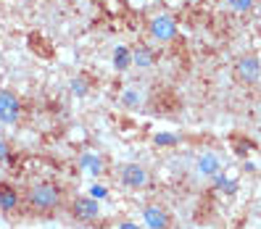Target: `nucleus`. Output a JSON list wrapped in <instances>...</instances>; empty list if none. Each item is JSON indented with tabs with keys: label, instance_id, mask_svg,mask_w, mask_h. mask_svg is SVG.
<instances>
[{
	"label": "nucleus",
	"instance_id": "f257e3e1",
	"mask_svg": "<svg viewBox=\"0 0 261 229\" xmlns=\"http://www.w3.org/2000/svg\"><path fill=\"white\" fill-rule=\"evenodd\" d=\"M58 203H61V192H58L56 185H48V182L32 187V192H29V206L37 213H50V211L58 208Z\"/></svg>",
	"mask_w": 261,
	"mask_h": 229
},
{
	"label": "nucleus",
	"instance_id": "f03ea898",
	"mask_svg": "<svg viewBox=\"0 0 261 229\" xmlns=\"http://www.w3.org/2000/svg\"><path fill=\"white\" fill-rule=\"evenodd\" d=\"M21 113V103L11 90H0V121L6 124H16Z\"/></svg>",
	"mask_w": 261,
	"mask_h": 229
},
{
	"label": "nucleus",
	"instance_id": "7ed1b4c3",
	"mask_svg": "<svg viewBox=\"0 0 261 229\" xmlns=\"http://www.w3.org/2000/svg\"><path fill=\"white\" fill-rule=\"evenodd\" d=\"M71 213L80 221H95L100 216V206H98L95 197L85 195V197H76V201L71 203Z\"/></svg>",
	"mask_w": 261,
	"mask_h": 229
},
{
	"label": "nucleus",
	"instance_id": "20e7f679",
	"mask_svg": "<svg viewBox=\"0 0 261 229\" xmlns=\"http://www.w3.org/2000/svg\"><path fill=\"white\" fill-rule=\"evenodd\" d=\"M150 35L156 37V40H161V42H169V40H174L177 37V21L172 19V16H156L150 21Z\"/></svg>",
	"mask_w": 261,
	"mask_h": 229
},
{
	"label": "nucleus",
	"instance_id": "39448f33",
	"mask_svg": "<svg viewBox=\"0 0 261 229\" xmlns=\"http://www.w3.org/2000/svg\"><path fill=\"white\" fill-rule=\"evenodd\" d=\"M121 185L124 187H132V190H140L148 185V174L140 163H127L121 166Z\"/></svg>",
	"mask_w": 261,
	"mask_h": 229
},
{
	"label": "nucleus",
	"instance_id": "423d86ee",
	"mask_svg": "<svg viewBox=\"0 0 261 229\" xmlns=\"http://www.w3.org/2000/svg\"><path fill=\"white\" fill-rule=\"evenodd\" d=\"M238 76L245 82H256L258 76H261V64H258V58L253 55H245L238 61Z\"/></svg>",
	"mask_w": 261,
	"mask_h": 229
},
{
	"label": "nucleus",
	"instance_id": "0eeeda50",
	"mask_svg": "<svg viewBox=\"0 0 261 229\" xmlns=\"http://www.w3.org/2000/svg\"><path fill=\"white\" fill-rule=\"evenodd\" d=\"M143 219H145L148 229H169V216H166V211L159 208V206H148L143 211Z\"/></svg>",
	"mask_w": 261,
	"mask_h": 229
},
{
	"label": "nucleus",
	"instance_id": "6e6552de",
	"mask_svg": "<svg viewBox=\"0 0 261 229\" xmlns=\"http://www.w3.org/2000/svg\"><path fill=\"white\" fill-rule=\"evenodd\" d=\"M198 171L203 177H219L222 174V161L217 153H203L201 158H198Z\"/></svg>",
	"mask_w": 261,
	"mask_h": 229
},
{
	"label": "nucleus",
	"instance_id": "1a4fd4ad",
	"mask_svg": "<svg viewBox=\"0 0 261 229\" xmlns=\"http://www.w3.org/2000/svg\"><path fill=\"white\" fill-rule=\"evenodd\" d=\"M80 169L90 177H100L103 174V158L98 153H82L80 156Z\"/></svg>",
	"mask_w": 261,
	"mask_h": 229
},
{
	"label": "nucleus",
	"instance_id": "9d476101",
	"mask_svg": "<svg viewBox=\"0 0 261 229\" xmlns=\"http://www.w3.org/2000/svg\"><path fill=\"white\" fill-rule=\"evenodd\" d=\"M153 61H156V55H153V50L145 48V45H140V48L132 50V64H135V66L148 69V66H153Z\"/></svg>",
	"mask_w": 261,
	"mask_h": 229
},
{
	"label": "nucleus",
	"instance_id": "9b49d317",
	"mask_svg": "<svg viewBox=\"0 0 261 229\" xmlns=\"http://www.w3.org/2000/svg\"><path fill=\"white\" fill-rule=\"evenodd\" d=\"M16 206H19V195H16V190L8 187V185H3V187H0V208H3V211H13Z\"/></svg>",
	"mask_w": 261,
	"mask_h": 229
},
{
	"label": "nucleus",
	"instance_id": "f8f14e48",
	"mask_svg": "<svg viewBox=\"0 0 261 229\" xmlns=\"http://www.w3.org/2000/svg\"><path fill=\"white\" fill-rule=\"evenodd\" d=\"M129 64H132V53H129L127 48H121V45H119V48L114 50V66H116L119 71H124Z\"/></svg>",
	"mask_w": 261,
	"mask_h": 229
},
{
	"label": "nucleus",
	"instance_id": "ddd939ff",
	"mask_svg": "<svg viewBox=\"0 0 261 229\" xmlns=\"http://www.w3.org/2000/svg\"><path fill=\"white\" fill-rule=\"evenodd\" d=\"M227 6L232 11H238V13H245V11L253 8V0H227Z\"/></svg>",
	"mask_w": 261,
	"mask_h": 229
},
{
	"label": "nucleus",
	"instance_id": "4468645a",
	"mask_svg": "<svg viewBox=\"0 0 261 229\" xmlns=\"http://www.w3.org/2000/svg\"><path fill=\"white\" fill-rule=\"evenodd\" d=\"M214 179H217V185H219V187H222L227 195H232V192L238 190V185H235V182H232V179H224L222 174H219V177H214Z\"/></svg>",
	"mask_w": 261,
	"mask_h": 229
},
{
	"label": "nucleus",
	"instance_id": "2eb2a0df",
	"mask_svg": "<svg viewBox=\"0 0 261 229\" xmlns=\"http://www.w3.org/2000/svg\"><path fill=\"white\" fill-rule=\"evenodd\" d=\"M71 90H74V95L85 98V95H87V82H85V79H74V82H71Z\"/></svg>",
	"mask_w": 261,
	"mask_h": 229
},
{
	"label": "nucleus",
	"instance_id": "dca6fc26",
	"mask_svg": "<svg viewBox=\"0 0 261 229\" xmlns=\"http://www.w3.org/2000/svg\"><path fill=\"white\" fill-rule=\"evenodd\" d=\"M153 142H156V145H174L177 137L174 134H156V137H153Z\"/></svg>",
	"mask_w": 261,
	"mask_h": 229
},
{
	"label": "nucleus",
	"instance_id": "f3484780",
	"mask_svg": "<svg viewBox=\"0 0 261 229\" xmlns=\"http://www.w3.org/2000/svg\"><path fill=\"white\" fill-rule=\"evenodd\" d=\"M121 100H124V105H137V103H140V95H137V93H132V90H127V93H124V98H121Z\"/></svg>",
	"mask_w": 261,
	"mask_h": 229
},
{
	"label": "nucleus",
	"instance_id": "a211bd4d",
	"mask_svg": "<svg viewBox=\"0 0 261 229\" xmlns=\"http://www.w3.org/2000/svg\"><path fill=\"white\" fill-rule=\"evenodd\" d=\"M103 195H106V187L95 185V187H93V197H95V201H98V197H103Z\"/></svg>",
	"mask_w": 261,
	"mask_h": 229
},
{
	"label": "nucleus",
	"instance_id": "6ab92c4d",
	"mask_svg": "<svg viewBox=\"0 0 261 229\" xmlns=\"http://www.w3.org/2000/svg\"><path fill=\"white\" fill-rule=\"evenodd\" d=\"M6 158H8V145L0 142V161H6Z\"/></svg>",
	"mask_w": 261,
	"mask_h": 229
},
{
	"label": "nucleus",
	"instance_id": "aec40b11",
	"mask_svg": "<svg viewBox=\"0 0 261 229\" xmlns=\"http://www.w3.org/2000/svg\"><path fill=\"white\" fill-rule=\"evenodd\" d=\"M116 229H140V226H137V224H132V221H121Z\"/></svg>",
	"mask_w": 261,
	"mask_h": 229
}]
</instances>
